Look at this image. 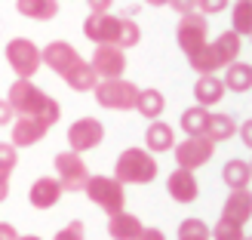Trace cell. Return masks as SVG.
I'll list each match as a JSON object with an SVG mask.
<instances>
[{
  "mask_svg": "<svg viewBox=\"0 0 252 240\" xmlns=\"http://www.w3.org/2000/svg\"><path fill=\"white\" fill-rule=\"evenodd\" d=\"M172 154H175V163L179 170H200L206 167L216 154V142H209L206 136H185L182 145H172Z\"/></svg>",
  "mask_w": 252,
  "mask_h": 240,
  "instance_id": "obj_8",
  "label": "cell"
},
{
  "mask_svg": "<svg viewBox=\"0 0 252 240\" xmlns=\"http://www.w3.org/2000/svg\"><path fill=\"white\" fill-rule=\"evenodd\" d=\"M234 133H237V120L231 114H209L203 136L209 142H224V138H234Z\"/></svg>",
  "mask_w": 252,
  "mask_h": 240,
  "instance_id": "obj_25",
  "label": "cell"
},
{
  "mask_svg": "<svg viewBox=\"0 0 252 240\" xmlns=\"http://www.w3.org/2000/svg\"><path fill=\"white\" fill-rule=\"evenodd\" d=\"M138 240H166V237H163V231H160V228H142Z\"/></svg>",
  "mask_w": 252,
  "mask_h": 240,
  "instance_id": "obj_38",
  "label": "cell"
},
{
  "mask_svg": "<svg viewBox=\"0 0 252 240\" xmlns=\"http://www.w3.org/2000/svg\"><path fill=\"white\" fill-rule=\"evenodd\" d=\"M9 108H12V114H19V117H40L46 126H53L59 117H62V108L53 96H46L37 83L31 80H16L9 86Z\"/></svg>",
  "mask_w": 252,
  "mask_h": 240,
  "instance_id": "obj_2",
  "label": "cell"
},
{
  "mask_svg": "<svg viewBox=\"0 0 252 240\" xmlns=\"http://www.w3.org/2000/svg\"><path fill=\"white\" fill-rule=\"evenodd\" d=\"M249 163L246 160H228L224 163V170H221V179H224V185L231 188V191H240V188H246L249 185Z\"/></svg>",
  "mask_w": 252,
  "mask_h": 240,
  "instance_id": "obj_26",
  "label": "cell"
},
{
  "mask_svg": "<svg viewBox=\"0 0 252 240\" xmlns=\"http://www.w3.org/2000/svg\"><path fill=\"white\" fill-rule=\"evenodd\" d=\"M83 191L95 206H102L108 216H114V212H120L126 206V191L114 175H90L86 185H83Z\"/></svg>",
  "mask_w": 252,
  "mask_h": 240,
  "instance_id": "obj_5",
  "label": "cell"
},
{
  "mask_svg": "<svg viewBox=\"0 0 252 240\" xmlns=\"http://www.w3.org/2000/svg\"><path fill=\"white\" fill-rule=\"evenodd\" d=\"M46 133H49V126H46L40 117H19V120H12V142H9V145H16V148H31V145L40 142Z\"/></svg>",
  "mask_w": 252,
  "mask_h": 240,
  "instance_id": "obj_14",
  "label": "cell"
},
{
  "mask_svg": "<svg viewBox=\"0 0 252 240\" xmlns=\"http://www.w3.org/2000/svg\"><path fill=\"white\" fill-rule=\"evenodd\" d=\"M83 34L86 40L93 43H111L117 49H129L142 40V28L129 19H120V16H111V12H90L83 22Z\"/></svg>",
  "mask_w": 252,
  "mask_h": 240,
  "instance_id": "obj_1",
  "label": "cell"
},
{
  "mask_svg": "<svg viewBox=\"0 0 252 240\" xmlns=\"http://www.w3.org/2000/svg\"><path fill=\"white\" fill-rule=\"evenodd\" d=\"M206 120H209V108H185L182 111V130L185 136H203L206 133Z\"/></svg>",
  "mask_w": 252,
  "mask_h": 240,
  "instance_id": "obj_27",
  "label": "cell"
},
{
  "mask_svg": "<svg viewBox=\"0 0 252 240\" xmlns=\"http://www.w3.org/2000/svg\"><path fill=\"white\" fill-rule=\"evenodd\" d=\"M28 200H31L34 209H53L59 200H62V185H59V179H49V175L37 179L31 185V191H28Z\"/></svg>",
  "mask_w": 252,
  "mask_h": 240,
  "instance_id": "obj_16",
  "label": "cell"
},
{
  "mask_svg": "<svg viewBox=\"0 0 252 240\" xmlns=\"http://www.w3.org/2000/svg\"><path fill=\"white\" fill-rule=\"evenodd\" d=\"M194 99L200 108H209V105H219L224 99V83L216 74H200V80L194 83Z\"/></svg>",
  "mask_w": 252,
  "mask_h": 240,
  "instance_id": "obj_20",
  "label": "cell"
},
{
  "mask_svg": "<svg viewBox=\"0 0 252 240\" xmlns=\"http://www.w3.org/2000/svg\"><path fill=\"white\" fill-rule=\"evenodd\" d=\"M16 167H19V151H16V145L0 142V172L12 175V170H16Z\"/></svg>",
  "mask_w": 252,
  "mask_h": 240,
  "instance_id": "obj_31",
  "label": "cell"
},
{
  "mask_svg": "<svg viewBox=\"0 0 252 240\" xmlns=\"http://www.w3.org/2000/svg\"><path fill=\"white\" fill-rule=\"evenodd\" d=\"M200 16H216V12H224L231 0H194Z\"/></svg>",
  "mask_w": 252,
  "mask_h": 240,
  "instance_id": "obj_33",
  "label": "cell"
},
{
  "mask_svg": "<svg viewBox=\"0 0 252 240\" xmlns=\"http://www.w3.org/2000/svg\"><path fill=\"white\" fill-rule=\"evenodd\" d=\"M19 240H43V237H37V234H19Z\"/></svg>",
  "mask_w": 252,
  "mask_h": 240,
  "instance_id": "obj_41",
  "label": "cell"
},
{
  "mask_svg": "<svg viewBox=\"0 0 252 240\" xmlns=\"http://www.w3.org/2000/svg\"><path fill=\"white\" fill-rule=\"evenodd\" d=\"M240 49H243V37H237L234 31H224L212 43L206 40L197 53H191L188 62H191V68L197 74H212V71H221V68H228L231 62H237Z\"/></svg>",
  "mask_w": 252,
  "mask_h": 240,
  "instance_id": "obj_3",
  "label": "cell"
},
{
  "mask_svg": "<svg viewBox=\"0 0 252 240\" xmlns=\"http://www.w3.org/2000/svg\"><path fill=\"white\" fill-rule=\"evenodd\" d=\"M16 9L22 12L25 19H34V22H49V19H56L59 3H56V0H16Z\"/></svg>",
  "mask_w": 252,
  "mask_h": 240,
  "instance_id": "obj_23",
  "label": "cell"
},
{
  "mask_svg": "<svg viewBox=\"0 0 252 240\" xmlns=\"http://www.w3.org/2000/svg\"><path fill=\"white\" fill-rule=\"evenodd\" d=\"M86 3H90V12H111L114 0H86Z\"/></svg>",
  "mask_w": 252,
  "mask_h": 240,
  "instance_id": "obj_35",
  "label": "cell"
},
{
  "mask_svg": "<svg viewBox=\"0 0 252 240\" xmlns=\"http://www.w3.org/2000/svg\"><path fill=\"white\" fill-rule=\"evenodd\" d=\"M53 240H86V231H83V222L80 219H74V222H68L65 228H59L56 231V237Z\"/></svg>",
  "mask_w": 252,
  "mask_h": 240,
  "instance_id": "obj_32",
  "label": "cell"
},
{
  "mask_svg": "<svg viewBox=\"0 0 252 240\" xmlns=\"http://www.w3.org/2000/svg\"><path fill=\"white\" fill-rule=\"evenodd\" d=\"M6 62L12 65V71L19 74L22 80H31L37 71H40V49H37L34 40H28V37H12V40L6 43Z\"/></svg>",
  "mask_w": 252,
  "mask_h": 240,
  "instance_id": "obj_7",
  "label": "cell"
},
{
  "mask_svg": "<svg viewBox=\"0 0 252 240\" xmlns=\"http://www.w3.org/2000/svg\"><path fill=\"white\" fill-rule=\"evenodd\" d=\"M252 216V197L246 188H240V191H231L228 200H224L221 206V219L224 222H234V225H246Z\"/></svg>",
  "mask_w": 252,
  "mask_h": 240,
  "instance_id": "obj_18",
  "label": "cell"
},
{
  "mask_svg": "<svg viewBox=\"0 0 252 240\" xmlns=\"http://www.w3.org/2000/svg\"><path fill=\"white\" fill-rule=\"evenodd\" d=\"M102 138H105V126L95 117H80L68 126V145H71V151H77V154L98 148Z\"/></svg>",
  "mask_w": 252,
  "mask_h": 240,
  "instance_id": "obj_11",
  "label": "cell"
},
{
  "mask_svg": "<svg viewBox=\"0 0 252 240\" xmlns=\"http://www.w3.org/2000/svg\"><path fill=\"white\" fill-rule=\"evenodd\" d=\"M62 77H65V83L71 86V90H77V93H93L95 83H98V74L93 71V65L86 59H77Z\"/></svg>",
  "mask_w": 252,
  "mask_h": 240,
  "instance_id": "obj_19",
  "label": "cell"
},
{
  "mask_svg": "<svg viewBox=\"0 0 252 240\" xmlns=\"http://www.w3.org/2000/svg\"><path fill=\"white\" fill-rule=\"evenodd\" d=\"M206 34H209L206 16H200V12H188V16H182L179 28H175V43H179V49L185 56H191V53H197V49L206 43Z\"/></svg>",
  "mask_w": 252,
  "mask_h": 240,
  "instance_id": "obj_10",
  "label": "cell"
},
{
  "mask_svg": "<svg viewBox=\"0 0 252 240\" xmlns=\"http://www.w3.org/2000/svg\"><path fill=\"white\" fill-rule=\"evenodd\" d=\"M90 65L98 74V80L123 77V71H126V53H123V49H117V46H111V43H102V46H95Z\"/></svg>",
  "mask_w": 252,
  "mask_h": 240,
  "instance_id": "obj_12",
  "label": "cell"
},
{
  "mask_svg": "<svg viewBox=\"0 0 252 240\" xmlns=\"http://www.w3.org/2000/svg\"><path fill=\"white\" fill-rule=\"evenodd\" d=\"M231 22H234V34L237 37H246L252 31V0H237L234 12H231Z\"/></svg>",
  "mask_w": 252,
  "mask_h": 240,
  "instance_id": "obj_28",
  "label": "cell"
},
{
  "mask_svg": "<svg viewBox=\"0 0 252 240\" xmlns=\"http://www.w3.org/2000/svg\"><path fill=\"white\" fill-rule=\"evenodd\" d=\"M77 59H80V56H77V49H74L68 40H53V43H46V46L40 49V62L53 68L59 77H62V74H65Z\"/></svg>",
  "mask_w": 252,
  "mask_h": 240,
  "instance_id": "obj_13",
  "label": "cell"
},
{
  "mask_svg": "<svg viewBox=\"0 0 252 240\" xmlns=\"http://www.w3.org/2000/svg\"><path fill=\"white\" fill-rule=\"evenodd\" d=\"M95 102L102 108H111V111H132L135 108V83L123 80V77H114V80H98L95 83Z\"/></svg>",
  "mask_w": 252,
  "mask_h": 240,
  "instance_id": "obj_6",
  "label": "cell"
},
{
  "mask_svg": "<svg viewBox=\"0 0 252 240\" xmlns=\"http://www.w3.org/2000/svg\"><path fill=\"white\" fill-rule=\"evenodd\" d=\"M166 6H172L179 16H188V12H197V3L194 0H166Z\"/></svg>",
  "mask_w": 252,
  "mask_h": 240,
  "instance_id": "obj_34",
  "label": "cell"
},
{
  "mask_svg": "<svg viewBox=\"0 0 252 240\" xmlns=\"http://www.w3.org/2000/svg\"><path fill=\"white\" fill-rule=\"evenodd\" d=\"M142 219L135 216V212H114V216H108V234L111 240H138V234H142Z\"/></svg>",
  "mask_w": 252,
  "mask_h": 240,
  "instance_id": "obj_17",
  "label": "cell"
},
{
  "mask_svg": "<svg viewBox=\"0 0 252 240\" xmlns=\"http://www.w3.org/2000/svg\"><path fill=\"white\" fill-rule=\"evenodd\" d=\"M163 108H166V99H163L160 90H138L135 96V111L148 120H157L163 114Z\"/></svg>",
  "mask_w": 252,
  "mask_h": 240,
  "instance_id": "obj_24",
  "label": "cell"
},
{
  "mask_svg": "<svg viewBox=\"0 0 252 240\" xmlns=\"http://www.w3.org/2000/svg\"><path fill=\"white\" fill-rule=\"evenodd\" d=\"M148 6H166V0H145Z\"/></svg>",
  "mask_w": 252,
  "mask_h": 240,
  "instance_id": "obj_40",
  "label": "cell"
},
{
  "mask_svg": "<svg viewBox=\"0 0 252 240\" xmlns=\"http://www.w3.org/2000/svg\"><path fill=\"white\" fill-rule=\"evenodd\" d=\"M6 123H12V108L6 99H0V126H6Z\"/></svg>",
  "mask_w": 252,
  "mask_h": 240,
  "instance_id": "obj_36",
  "label": "cell"
},
{
  "mask_svg": "<svg viewBox=\"0 0 252 240\" xmlns=\"http://www.w3.org/2000/svg\"><path fill=\"white\" fill-rule=\"evenodd\" d=\"M179 240H209V225L203 219H185L179 225Z\"/></svg>",
  "mask_w": 252,
  "mask_h": 240,
  "instance_id": "obj_30",
  "label": "cell"
},
{
  "mask_svg": "<svg viewBox=\"0 0 252 240\" xmlns=\"http://www.w3.org/2000/svg\"><path fill=\"white\" fill-rule=\"evenodd\" d=\"M114 179L120 185H148L157 179V160L145 148H126L117 157Z\"/></svg>",
  "mask_w": 252,
  "mask_h": 240,
  "instance_id": "obj_4",
  "label": "cell"
},
{
  "mask_svg": "<svg viewBox=\"0 0 252 240\" xmlns=\"http://www.w3.org/2000/svg\"><path fill=\"white\" fill-rule=\"evenodd\" d=\"M0 240H19V231L9 222H0Z\"/></svg>",
  "mask_w": 252,
  "mask_h": 240,
  "instance_id": "obj_37",
  "label": "cell"
},
{
  "mask_svg": "<svg viewBox=\"0 0 252 240\" xmlns=\"http://www.w3.org/2000/svg\"><path fill=\"white\" fill-rule=\"evenodd\" d=\"M166 191L175 204H194L197 194H200V185H197L191 170H175L166 179Z\"/></svg>",
  "mask_w": 252,
  "mask_h": 240,
  "instance_id": "obj_15",
  "label": "cell"
},
{
  "mask_svg": "<svg viewBox=\"0 0 252 240\" xmlns=\"http://www.w3.org/2000/svg\"><path fill=\"white\" fill-rule=\"evenodd\" d=\"M209 237L212 240H249L246 225H234V222H224V219L216 222V228L209 231Z\"/></svg>",
  "mask_w": 252,
  "mask_h": 240,
  "instance_id": "obj_29",
  "label": "cell"
},
{
  "mask_svg": "<svg viewBox=\"0 0 252 240\" xmlns=\"http://www.w3.org/2000/svg\"><path fill=\"white\" fill-rule=\"evenodd\" d=\"M56 179L62 185V191H83V185L86 179H90V170H86V163L83 157L77 154V151H62V154H56Z\"/></svg>",
  "mask_w": 252,
  "mask_h": 240,
  "instance_id": "obj_9",
  "label": "cell"
},
{
  "mask_svg": "<svg viewBox=\"0 0 252 240\" xmlns=\"http://www.w3.org/2000/svg\"><path fill=\"white\" fill-rule=\"evenodd\" d=\"M6 194H9V175H6V172H0V204L6 200Z\"/></svg>",
  "mask_w": 252,
  "mask_h": 240,
  "instance_id": "obj_39",
  "label": "cell"
},
{
  "mask_svg": "<svg viewBox=\"0 0 252 240\" xmlns=\"http://www.w3.org/2000/svg\"><path fill=\"white\" fill-rule=\"evenodd\" d=\"M145 151H151V154H163V151H172L175 145V133H172V126L169 123H163V120H154L148 126V133H145Z\"/></svg>",
  "mask_w": 252,
  "mask_h": 240,
  "instance_id": "obj_21",
  "label": "cell"
},
{
  "mask_svg": "<svg viewBox=\"0 0 252 240\" xmlns=\"http://www.w3.org/2000/svg\"><path fill=\"white\" fill-rule=\"evenodd\" d=\"M224 90H231V93H249V86H252V68L246 65V62H231L228 68H224Z\"/></svg>",
  "mask_w": 252,
  "mask_h": 240,
  "instance_id": "obj_22",
  "label": "cell"
}]
</instances>
